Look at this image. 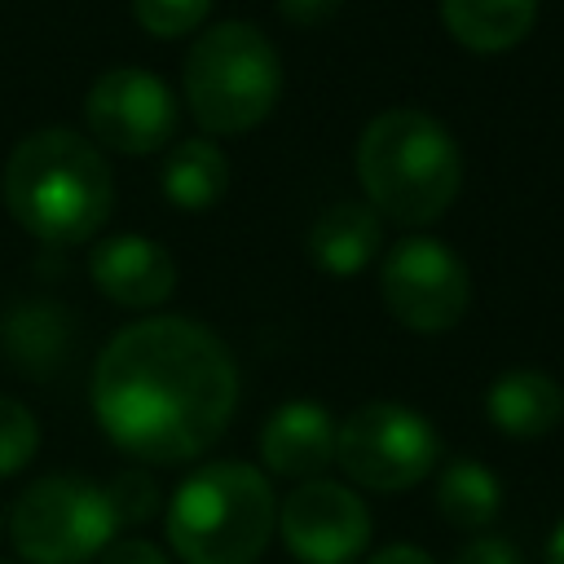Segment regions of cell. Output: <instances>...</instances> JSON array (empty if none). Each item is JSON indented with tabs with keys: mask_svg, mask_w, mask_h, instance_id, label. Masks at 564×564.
I'll return each mask as SVG.
<instances>
[{
	"mask_svg": "<svg viewBox=\"0 0 564 564\" xmlns=\"http://www.w3.org/2000/svg\"><path fill=\"white\" fill-rule=\"evenodd\" d=\"M238 405L225 339L194 317H141L106 339L93 366V414L132 458L176 467L207 454Z\"/></svg>",
	"mask_w": 564,
	"mask_h": 564,
	"instance_id": "1",
	"label": "cell"
},
{
	"mask_svg": "<svg viewBox=\"0 0 564 564\" xmlns=\"http://www.w3.org/2000/svg\"><path fill=\"white\" fill-rule=\"evenodd\" d=\"M0 194L18 229L48 247H79L115 212V172L84 132L40 128L9 150Z\"/></svg>",
	"mask_w": 564,
	"mask_h": 564,
	"instance_id": "2",
	"label": "cell"
},
{
	"mask_svg": "<svg viewBox=\"0 0 564 564\" xmlns=\"http://www.w3.org/2000/svg\"><path fill=\"white\" fill-rule=\"evenodd\" d=\"M357 185L366 203L397 225H432L441 220L463 189V150L454 132L414 106L379 110L352 150Z\"/></svg>",
	"mask_w": 564,
	"mask_h": 564,
	"instance_id": "3",
	"label": "cell"
},
{
	"mask_svg": "<svg viewBox=\"0 0 564 564\" xmlns=\"http://www.w3.org/2000/svg\"><path fill=\"white\" fill-rule=\"evenodd\" d=\"M163 529L181 564H256L278 529V498L242 458L203 463L176 485Z\"/></svg>",
	"mask_w": 564,
	"mask_h": 564,
	"instance_id": "4",
	"label": "cell"
},
{
	"mask_svg": "<svg viewBox=\"0 0 564 564\" xmlns=\"http://www.w3.org/2000/svg\"><path fill=\"white\" fill-rule=\"evenodd\" d=\"M181 88L207 137H242L273 115L282 97V62L260 26L229 18L194 40L181 66Z\"/></svg>",
	"mask_w": 564,
	"mask_h": 564,
	"instance_id": "5",
	"label": "cell"
},
{
	"mask_svg": "<svg viewBox=\"0 0 564 564\" xmlns=\"http://www.w3.org/2000/svg\"><path fill=\"white\" fill-rule=\"evenodd\" d=\"M119 533L106 485H88L75 471L31 480L13 511L9 538L26 564H88Z\"/></svg>",
	"mask_w": 564,
	"mask_h": 564,
	"instance_id": "6",
	"label": "cell"
},
{
	"mask_svg": "<svg viewBox=\"0 0 564 564\" xmlns=\"http://www.w3.org/2000/svg\"><path fill=\"white\" fill-rule=\"evenodd\" d=\"M335 463L375 494H401L441 463V432L401 401H366L335 427Z\"/></svg>",
	"mask_w": 564,
	"mask_h": 564,
	"instance_id": "7",
	"label": "cell"
},
{
	"mask_svg": "<svg viewBox=\"0 0 564 564\" xmlns=\"http://www.w3.org/2000/svg\"><path fill=\"white\" fill-rule=\"evenodd\" d=\"M379 295L388 313L414 335L454 330L471 304V273L454 247L427 234L401 238L379 264Z\"/></svg>",
	"mask_w": 564,
	"mask_h": 564,
	"instance_id": "8",
	"label": "cell"
},
{
	"mask_svg": "<svg viewBox=\"0 0 564 564\" xmlns=\"http://www.w3.org/2000/svg\"><path fill=\"white\" fill-rule=\"evenodd\" d=\"M84 123L93 145L115 154H159L181 123V101L163 75L141 66H115L93 79L84 97Z\"/></svg>",
	"mask_w": 564,
	"mask_h": 564,
	"instance_id": "9",
	"label": "cell"
},
{
	"mask_svg": "<svg viewBox=\"0 0 564 564\" xmlns=\"http://www.w3.org/2000/svg\"><path fill=\"white\" fill-rule=\"evenodd\" d=\"M278 533L300 564H352L366 555L375 520L357 489L339 480H300L278 507Z\"/></svg>",
	"mask_w": 564,
	"mask_h": 564,
	"instance_id": "10",
	"label": "cell"
},
{
	"mask_svg": "<svg viewBox=\"0 0 564 564\" xmlns=\"http://www.w3.org/2000/svg\"><path fill=\"white\" fill-rule=\"evenodd\" d=\"M93 286L119 308H159L176 291L172 251L141 234H110L88 256Z\"/></svg>",
	"mask_w": 564,
	"mask_h": 564,
	"instance_id": "11",
	"label": "cell"
},
{
	"mask_svg": "<svg viewBox=\"0 0 564 564\" xmlns=\"http://www.w3.org/2000/svg\"><path fill=\"white\" fill-rule=\"evenodd\" d=\"M335 419L322 401L313 397H291L282 401L264 427H260V458L273 476L286 480H317L335 463Z\"/></svg>",
	"mask_w": 564,
	"mask_h": 564,
	"instance_id": "12",
	"label": "cell"
},
{
	"mask_svg": "<svg viewBox=\"0 0 564 564\" xmlns=\"http://www.w3.org/2000/svg\"><path fill=\"white\" fill-rule=\"evenodd\" d=\"M75 348V322L53 300H18L0 317V352L26 379H53Z\"/></svg>",
	"mask_w": 564,
	"mask_h": 564,
	"instance_id": "13",
	"label": "cell"
},
{
	"mask_svg": "<svg viewBox=\"0 0 564 564\" xmlns=\"http://www.w3.org/2000/svg\"><path fill=\"white\" fill-rule=\"evenodd\" d=\"M304 247H308V260L322 273L352 278V273H361L379 256V247H383V216L370 203L339 198V203L317 212V220L308 225Z\"/></svg>",
	"mask_w": 564,
	"mask_h": 564,
	"instance_id": "14",
	"label": "cell"
},
{
	"mask_svg": "<svg viewBox=\"0 0 564 564\" xmlns=\"http://www.w3.org/2000/svg\"><path fill=\"white\" fill-rule=\"evenodd\" d=\"M485 414L502 436L538 441L564 419V388L555 375H546L538 366H511L489 383Z\"/></svg>",
	"mask_w": 564,
	"mask_h": 564,
	"instance_id": "15",
	"label": "cell"
},
{
	"mask_svg": "<svg viewBox=\"0 0 564 564\" xmlns=\"http://www.w3.org/2000/svg\"><path fill=\"white\" fill-rule=\"evenodd\" d=\"M436 4L445 31L471 53H507L538 22V0H436Z\"/></svg>",
	"mask_w": 564,
	"mask_h": 564,
	"instance_id": "16",
	"label": "cell"
},
{
	"mask_svg": "<svg viewBox=\"0 0 564 564\" xmlns=\"http://www.w3.org/2000/svg\"><path fill=\"white\" fill-rule=\"evenodd\" d=\"M159 185H163V194H167L172 207H181V212H207L229 189V159H225V150L212 137H189V141H181L163 159Z\"/></svg>",
	"mask_w": 564,
	"mask_h": 564,
	"instance_id": "17",
	"label": "cell"
},
{
	"mask_svg": "<svg viewBox=\"0 0 564 564\" xmlns=\"http://www.w3.org/2000/svg\"><path fill=\"white\" fill-rule=\"evenodd\" d=\"M502 511V485L498 476L476 463V458H458L441 471L436 480V516L449 524V529H467V533H480L498 520Z\"/></svg>",
	"mask_w": 564,
	"mask_h": 564,
	"instance_id": "18",
	"label": "cell"
},
{
	"mask_svg": "<svg viewBox=\"0 0 564 564\" xmlns=\"http://www.w3.org/2000/svg\"><path fill=\"white\" fill-rule=\"evenodd\" d=\"M40 449V423L35 414L13 401V397H0V480L22 471Z\"/></svg>",
	"mask_w": 564,
	"mask_h": 564,
	"instance_id": "19",
	"label": "cell"
},
{
	"mask_svg": "<svg viewBox=\"0 0 564 564\" xmlns=\"http://www.w3.org/2000/svg\"><path fill=\"white\" fill-rule=\"evenodd\" d=\"M212 13V0H132V18L154 40H181L203 26Z\"/></svg>",
	"mask_w": 564,
	"mask_h": 564,
	"instance_id": "20",
	"label": "cell"
},
{
	"mask_svg": "<svg viewBox=\"0 0 564 564\" xmlns=\"http://www.w3.org/2000/svg\"><path fill=\"white\" fill-rule=\"evenodd\" d=\"M106 498L115 507L119 529H137V524H145L159 511V485H154L150 471H119L106 485Z\"/></svg>",
	"mask_w": 564,
	"mask_h": 564,
	"instance_id": "21",
	"label": "cell"
},
{
	"mask_svg": "<svg viewBox=\"0 0 564 564\" xmlns=\"http://www.w3.org/2000/svg\"><path fill=\"white\" fill-rule=\"evenodd\" d=\"M449 564H520V551L502 533H476L454 551Z\"/></svg>",
	"mask_w": 564,
	"mask_h": 564,
	"instance_id": "22",
	"label": "cell"
},
{
	"mask_svg": "<svg viewBox=\"0 0 564 564\" xmlns=\"http://www.w3.org/2000/svg\"><path fill=\"white\" fill-rule=\"evenodd\" d=\"M101 564H172V560L145 538H119L101 551Z\"/></svg>",
	"mask_w": 564,
	"mask_h": 564,
	"instance_id": "23",
	"label": "cell"
},
{
	"mask_svg": "<svg viewBox=\"0 0 564 564\" xmlns=\"http://www.w3.org/2000/svg\"><path fill=\"white\" fill-rule=\"evenodd\" d=\"M339 4L344 0H278V13L295 26H322L326 18L339 13Z\"/></svg>",
	"mask_w": 564,
	"mask_h": 564,
	"instance_id": "24",
	"label": "cell"
},
{
	"mask_svg": "<svg viewBox=\"0 0 564 564\" xmlns=\"http://www.w3.org/2000/svg\"><path fill=\"white\" fill-rule=\"evenodd\" d=\"M366 564H436L423 546H410V542H392V546H383V551H375Z\"/></svg>",
	"mask_w": 564,
	"mask_h": 564,
	"instance_id": "25",
	"label": "cell"
},
{
	"mask_svg": "<svg viewBox=\"0 0 564 564\" xmlns=\"http://www.w3.org/2000/svg\"><path fill=\"white\" fill-rule=\"evenodd\" d=\"M546 564H564V520L551 529V538H546Z\"/></svg>",
	"mask_w": 564,
	"mask_h": 564,
	"instance_id": "26",
	"label": "cell"
},
{
	"mask_svg": "<svg viewBox=\"0 0 564 564\" xmlns=\"http://www.w3.org/2000/svg\"><path fill=\"white\" fill-rule=\"evenodd\" d=\"M0 564H9V560H0Z\"/></svg>",
	"mask_w": 564,
	"mask_h": 564,
	"instance_id": "27",
	"label": "cell"
}]
</instances>
